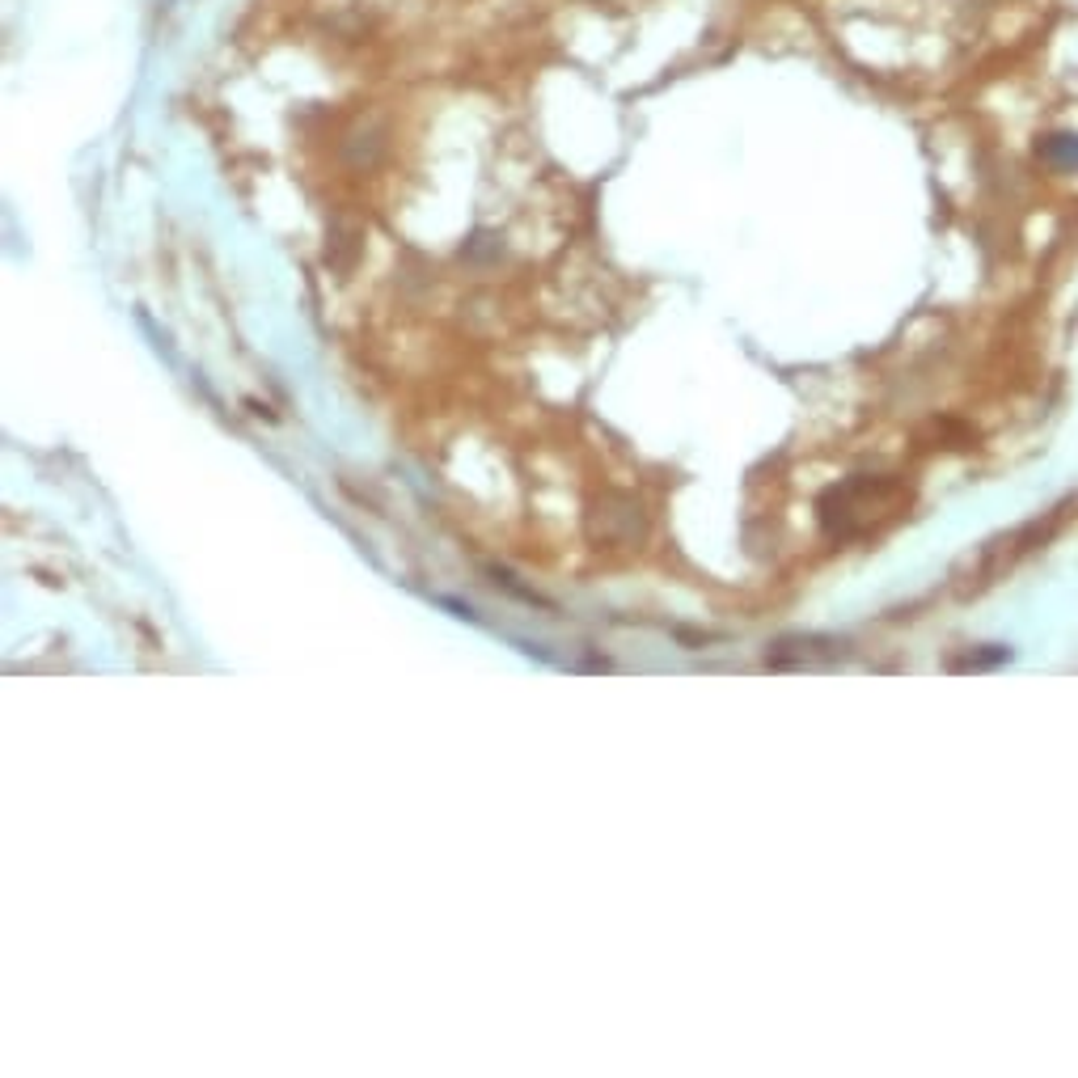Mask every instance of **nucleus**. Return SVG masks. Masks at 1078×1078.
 Returning a JSON list of instances; mask_svg holds the SVG:
<instances>
[{"label": "nucleus", "instance_id": "nucleus-1", "mask_svg": "<svg viewBox=\"0 0 1078 1078\" xmlns=\"http://www.w3.org/2000/svg\"><path fill=\"white\" fill-rule=\"evenodd\" d=\"M905 503V491L897 482H885V478H858V482H847L838 491H829L825 503H820V521L833 538H858V534H872L880 521L897 516V507Z\"/></svg>", "mask_w": 1078, "mask_h": 1078}, {"label": "nucleus", "instance_id": "nucleus-2", "mask_svg": "<svg viewBox=\"0 0 1078 1078\" xmlns=\"http://www.w3.org/2000/svg\"><path fill=\"white\" fill-rule=\"evenodd\" d=\"M1044 156H1049V161H1057V165H1066V170H1075L1078 165V136H1053V140L1044 145Z\"/></svg>", "mask_w": 1078, "mask_h": 1078}]
</instances>
